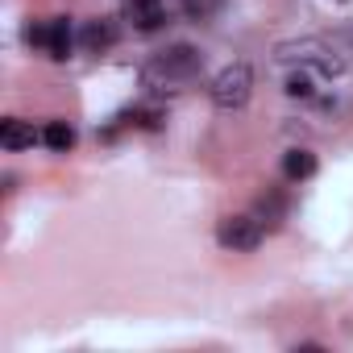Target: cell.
<instances>
[{"label":"cell","instance_id":"6da1fadb","mask_svg":"<svg viewBox=\"0 0 353 353\" xmlns=\"http://www.w3.org/2000/svg\"><path fill=\"white\" fill-rule=\"evenodd\" d=\"M200 71H204V54H200L196 46L179 42V46H166L162 54H154V59L145 63L141 83H145L150 92H179V88H188Z\"/></svg>","mask_w":353,"mask_h":353},{"label":"cell","instance_id":"8992f818","mask_svg":"<svg viewBox=\"0 0 353 353\" xmlns=\"http://www.w3.org/2000/svg\"><path fill=\"white\" fill-rule=\"evenodd\" d=\"M0 141H5V150H26V145H34V141H38V133H34V125H30V121L9 117V121H0Z\"/></svg>","mask_w":353,"mask_h":353},{"label":"cell","instance_id":"30bf717a","mask_svg":"<svg viewBox=\"0 0 353 353\" xmlns=\"http://www.w3.org/2000/svg\"><path fill=\"white\" fill-rule=\"evenodd\" d=\"M71 42H75L71 17H54V21H50V46H46V54L63 63V59H71Z\"/></svg>","mask_w":353,"mask_h":353},{"label":"cell","instance_id":"9c48e42d","mask_svg":"<svg viewBox=\"0 0 353 353\" xmlns=\"http://www.w3.org/2000/svg\"><path fill=\"white\" fill-rule=\"evenodd\" d=\"M129 17H133L137 30H158V26L166 21L162 0H129Z\"/></svg>","mask_w":353,"mask_h":353},{"label":"cell","instance_id":"ba28073f","mask_svg":"<svg viewBox=\"0 0 353 353\" xmlns=\"http://www.w3.org/2000/svg\"><path fill=\"white\" fill-rule=\"evenodd\" d=\"M316 71H303V67H291V71H283V92L287 96H295V100H312L316 96Z\"/></svg>","mask_w":353,"mask_h":353},{"label":"cell","instance_id":"7c38bea8","mask_svg":"<svg viewBox=\"0 0 353 353\" xmlns=\"http://www.w3.org/2000/svg\"><path fill=\"white\" fill-rule=\"evenodd\" d=\"M283 212H287V200H283L279 192H266V196L258 200V208H254V216L262 221V229H266V225L274 229V225L283 221Z\"/></svg>","mask_w":353,"mask_h":353},{"label":"cell","instance_id":"277c9868","mask_svg":"<svg viewBox=\"0 0 353 353\" xmlns=\"http://www.w3.org/2000/svg\"><path fill=\"white\" fill-rule=\"evenodd\" d=\"M216 241L233 254H250L262 245V221L258 216H225L216 225Z\"/></svg>","mask_w":353,"mask_h":353},{"label":"cell","instance_id":"52a82bcc","mask_svg":"<svg viewBox=\"0 0 353 353\" xmlns=\"http://www.w3.org/2000/svg\"><path fill=\"white\" fill-rule=\"evenodd\" d=\"M283 174H287L291 183L312 179V174H316V154H312V150H287V158H283Z\"/></svg>","mask_w":353,"mask_h":353},{"label":"cell","instance_id":"8fae6325","mask_svg":"<svg viewBox=\"0 0 353 353\" xmlns=\"http://www.w3.org/2000/svg\"><path fill=\"white\" fill-rule=\"evenodd\" d=\"M42 141H46L54 154H67V150L75 145V129H71L67 121H50V125L42 129Z\"/></svg>","mask_w":353,"mask_h":353},{"label":"cell","instance_id":"4fadbf2b","mask_svg":"<svg viewBox=\"0 0 353 353\" xmlns=\"http://www.w3.org/2000/svg\"><path fill=\"white\" fill-rule=\"evenodd\" d=\"M188 5H196V0H188Z\"/></svg>","mask_w":353,"mask_h":353},{"label":"cell","instance_id":"3957f363","mask_svg":"<svg viewBox=\"0 0 353 353\" xmlns=\"http://www.w3.org/2000/svg\"><path fill=\"white\" fill-rule=\"evenodd\" d=\"M208 96H212V104L225 108V112L250 104V96H254V71H250V63H229L225 71H216Z\"/></svg>","mask_w":353,"mask_h":353},{"label":"cell","instance_id":"5b68a950","mask_svg":"<svg viewBox=\"0 0 353 353\" xmlns=\"http://www.w3.org/2000/svg\"><path fill=\"white\" fill-rule=\"evenodd\" d=\"M79 42H83V50H88V54H104V50H112V42H117V30H112V21L96 17V21H88V26H83Z\"/></svg>","mask_w":353,"mask_h":353},{"label":"cell","instance_id":"7a4b0ae2","mask_svg":"<svg viewBox=\"0 0 353 353\" xmlns=\"http://www.w3.org/2000/svg\"><path fill=\"white\" fill-rule=\"evenodd\" d=\"M291 67L316 71L320 79H336V75H345V54L324 38H295V42H283L274 50V71L283 75Z\"/></svg>","mask_w":353,"mask_h":353}]
</instances>
